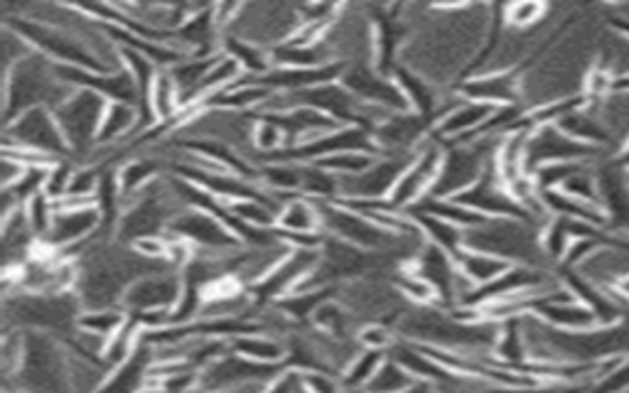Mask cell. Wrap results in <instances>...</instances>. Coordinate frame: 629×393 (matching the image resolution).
Returning a JSON list of instances; mask_svg holds the SVG:
<instances>
[{
    "instance_id": "obj_1",
    "label": "cell",
    "mask_w": 629,
    "mask_h": 393,
    "mask_svg": "<svg viewBox=\"0 0 629 393\" xmlns=\"http://www.w3.org/2000/svg\"><path fill=\"white\" fill-rule=\"evenodd\" d=\"M77 89L59 81L55 62L32 52L20 65L3 74V116L6 125L32 109L57 111Z\"/></svg>"
},
{
    "instance_id": "obj_2",
    "label": "cell",
    "mask_w": 629,
    "mask_h": 393,
    "mask_svg": "<svg viewBox=\"0 0 629 393\" xmlns=\"http://www.w3.org/2000/svg\"><path fill=\"white\" fill-rule=\"evenodd\" d=\"M465 249L489 253L511 265L546 269L549 259L541 249V227L524 219H487L470 231H465Z\"/></svg>"
},
{
    "instance_id": "obj_3",
    "label": "cell",
    "mask_w": 629,
    "mask_h": 393,
    "mask_svg": "<svg viewBox=\"0 0 629 393\" xmlns=\"http://www.w3.org/2000/svg\"><path fill=\"white\" fill-rule=\"evenodd\" d=\"M502 138H473L445 145L443 165L429 199H455L467 193L495 165V155Z\"/></svg>"
},
{
    "instance_id": "obj_4",
    "label": "cell",
    "mask_w": 629,
    "mask_h": 393,
    "mask_svg": "<svg viewBox=\"0 0 629 393\" xmlns=\"http://www.w3.org/2000/svg\"><path fill=\"white\" fill-rule=\"evenodd\" d=\"M3 25L15 30V33L32 47V52L47 57L50 62H55V65L79 67L89 72H111L99 57H96V52L87 45V42L64 33L59 28H52L47 23H40V20H32L25 15L6 18Z\"/></svg>"
},
{
    "instance_id": "obj_5",
    "label": "cell",
    "mask_w": 629,
    "mask_h": 393,
    "mask_svg": "<svg viewBox=\"0 0 629 393\" xmlns=\"http://www.w3.org/2000/svg\"><path fill=\"white\" fill-rule=\"evenodd\" d=\"M319 211H323V231L329 237H337L351 247L371 253H389L397 249H406L411 256H415L425 243H411L391 237L383 229H379L369 217L359 215V211L349 209L343 201H319Z\"/></svg>"
},
{
    "instance_id": "obj_6",
    "label": "cell",
    "mask_w": 629,
    "mask_h": 393,
    "mask_svg": "<svg viewBox=\"0 0 629 393\" xmlns=\"http://www.w3.org/2000/svg\"><path fill=\"white\" fill-rule=\"evenodd\" d=\"M106 106H109V101L99 94L77 89L55 111L59 129L69 143L72 157H89L96 151V135H99Z\"/></svg>"
},
{
    "instance_id": "obj_7",
    "label": "cell",
    "mask_w": 629,
    "mask_h": 393,
    "mask_svg": "<svg viewBox=\"0 0 629 393\" xmlns=\"http://www.w3.org/2000/svg\"><path fill=\"white\" fill-rule=\"evenodd\" d=\"M3 148H23V151L40 153L52 157V161H67V157H72L69 143L59 129L57 116L50 109H32L13 123H8Z\"/></svg>"
},
{
    "instance_id": "obj_8",
    "label": "cell",
    "mask_w": 629,
    "mask_h": 393,
    "mask_svg": "<svg viewBox=\"0 0 629 393\" xmlns=\"http://www.w3.org/2000/svg\"><path fill=\"white\" fill-rule=\"evenodd\" d=\"M443 155L445 145L435 141V138H429V141L419 148V153H415L413 163L406 167V173L401 175L397 187H393L391 197L387 199L389 205L399 211H411L421 207L423 201L431 197V189L435 179H438Z\"/></svg>"
},
{
    "instance_id": "obj_9",
    "label": "cell",
    "mask_w": 629,
    "mask_h": 393,
    "mask_svg": "<svg viewBox=\"0 0 629 393\" xmlns=\"http://www.w3.org/2000/svg\"><path fill=\"white\" fill-rule=\"evenodd\" d=\"M413 157L415 153H381L361 175L339 177V201H387Z\"/></svg>"
},
{
    "instance_id": "obj_10",
    "label": "cell",
    "mask_w": 629,
    "mask_h": 393,
    "mask_svg": "<svg viewBox=\"0 0 629 393\" xmlns=\"http://www.w3.org/2000/svg\"><path fill=\"white\" fill-rule=\"evenodd\" d=\"M281 369L283 367L259 364V361L227 352L221 359H217L215 364L199 371V389L207 393H231L251 384L269 386L271 381L281 374Z\"/></svg>"
},
{
    "instance_id": "obj_11",
    "label": "cell",
    "mask_w": 629,
    "mask_h": 393,
    "mask_svg": "<svg viewBox=\"0 0 629 393\" xmlns=\"http://www.w3.org/2000/svg\"><path fill=\"white\" fill-rule=\"evenodd\" d=\"M603 151L575 141L563 133L558 125H539L531 131L527 145V173L534 175L539 167L549 163H593Z\"/></svg>"
},
{
    "instance_id": "obj_12",
    "label": "cell",
    "mask_w": 629,
    "mask_h": 393,
    "mask_svg": "<svg viewBox=\"0 0 629 393\" xmlns=\"http://www.w3.org/2000/svg\"><path fill=\"white\" fill-rule=\"evenodd\" d=\"M343 87L349 89L355 97L371 106V109L387 111V113H409L411 103L406 94L399 87V81L393 77H383L371 65L347 67L343 74Z\"/></svg>"
},
{
    "instance_id": "obj_13",
    "label": "cell",
    "mask_w": 629,
    "mask_h": 393,
    "mask_svg": "<svg viewBox=\"0 0 629 393\" xmlns=\"http://www.w3.org/2000/svg\"><path fill=\"white\" fill-rule=\"evenodd\" d=\"M167 231L175 233L180 239H185L195 247V251L202 253H229L234 249L243 247V243L237 239V233L224 225V221L199 209L177 211L175 219L170 221Z\"/></svg>"
},
{
    "instance_id": "obj_14",
    "label": "cell",
    "mask_w": 629,
    "mask_h": 393,
    "mask_svg": "<svg viewBox=\"0 0 629 393\" xmlns=\"http://www.w3.org/2000/svg\"><path fill=\"white\" fill-rule=\"evenodd\" d=\"M319 263V249H293L283 263L275 269L269 279L253 285L249 291L256 305H275L283 297L297 293V288L305 283L307 275L315 271Z\"/></svg>"
},
{
    "instance_id": "obj_15",
    "label": "cell",
    "mask_w": 629,
    "mask_h": 393,
    "mask_svg": "<svg viewBox=\"0 0 629 393\" xmlns=\"http://www.w3.org/2000/svg\"><path fill=\"white\" fill-rule=\"evenodd\" d=\"M99 231H104V217L96 205L57 209V217L42 243L69 256V253L79 251L84 243L99 237Z\"/></svg>"
},
{
    "instance_id": "obj_16",
    "label": "cell",
    "mask_w": 629,
    "mask_h": 393,
    "mask_svg": "<svg viewBox=\"0 0 629 393\" xmlns=\"http://www.w3.org/2000/svg\"><path fill=\"white\" fill-rule=\"evenodd\" d=\"M183 293V273L173 269H160L143 275L123 295L126 313H153L173 310Z\"/></svg>"
},
{
    "instance_id": "obj_17",
    "label": "cell",
    "mask_w": 629,
    "mask_h": 393,
    "mask_svg": "<svg viewBox=\"0 0 629 393\" xmlns=\"http://www.w3.org/2000/svg\"><path fill=\"white\" fill-rule=\"evenodd\" d=\"M455 201L470 207L477 215H482L487 219H524L531 221L524 209L519 207V201L509 195V189L499 183L495 175V165L487 170V175L479 179L477 185H473L467 193L460 197H455ZM534 225V221H531Z\"/></svg>"
},
{
    "instance_id": "obj_18",
    "label": "cell",
    "mask_w": 629,
    "mask_h": 393,
    "mask_svg": "<svg viewBox=\"0 0 629 393\" xmlns=\"http://www.w3.org/2000/svg\"><path fill=\"white\" fill-rule=\"evenodd\" d=\"M465 101H479L489 106H519L521 99V79L517 72L499 74H477V77L463 79L453 89Z\"/></svg>"
},
{
    "instance_id": "obj_19",
    "label": "cell",
    "mask_w": 629,
    "mask_h": 393,
    "mask_svg": "<svg viewBox=\"0 0 629 393\" xmlns=\"http://www.w3.org/2000/svg\"><path fill=\"white\" fill-rule=\"evenodd\" d=\"M413 269L415 273L421 275L423 281H429L435 293L441 297V307L445 310H453L455 307V279H457V263L455 256L451 253H445L438 247H431V243H425V247L415 253L411 263H403Z\"/></svg>"
},
{
    "instance_id": "obj_20",
    "label": "cell",
    "mask_w": 629,
    "mask_h": 393,
    "mask_svg": "<svg viewBox=\"0 0 629 393\" xmlns=\"http://www.w3.org/2000/svg\"><path fill=\"white\" fill-rule=\"evenodd\" d=\"M495 111H497V106L463 99L451 113L443 116L438 125L433 129L431 138H435V141L443 143V145L470 141V138H477L479 131L485 129L487 121L492 119Z\"/></svg>"
},
{
    "instance_id": "obj_21",
    "label": "cell",
    "mask_w": 629,
    "mask_h": 393,
    "mask_svg": "<svg viewBox=\"0 0 629 393\" xmlns=\"http://www.w3.org/2000/svg\"><path fill=\"white\" fill-rule=\"evenodd\" d=\"M141 131H143V119L138 106L109 101L99 135H96V148H119L126 141H133V135H138Z\"/></svg>"
},
{
    "instance_id": "obj_22",
    "label": "cell",
    "mask_w": 629,
    "mask_h": 393,
    "mask_svg": "<svg viewBox=\"0 0 629 393\" xmlns=\"http://www.w3.org/2000/svg\"><path fill=\"white\" fill-rule=\"evenodd\" d=\"M148 111H151L153 123L173 125L177 131L180 116H183V94H180L177 81L170 69L158 72L151 89V99H148Z\"/></svg>"
},
{
    "instance_id": "obj_23",
    "label": "cell",
    "mask_w": 629,
    "mask_h": 393,
    "mask_svg": "<svg viewBox=\"0 0 629 393\" xmlns=\"http://www.w3.org/2000/svg\"><path fill=\"white\" fill-rule=\"evenodd\" d=\"M155 179H160V161L155 155H131L126 157L121 167H116V183L126 201H131L143 193L145 187H151Z\"/></svg>"
},
{
    "instance_id": "obj_24",
    "label": "cell",
    "mask_w": 629,
    "mask_h": 393,
    "mask_svg": "<svg viewBox=\"0 0 629 393\" xmlns=\"http://www.w3.org/2000/svg\"><path fill=\"white\" fill-rule=\"evenodd\" d=\"M151 367H153V349L141 342V349H138L123 367L111 371L99 393H138L148 381V371H151Z\"/></svg>"
},
{
    "instance_id": "obj_25",
    "label": "cell",
    "mask_w": 629,
    "mask_h": 393,
    "mask_svg": "<svg viewBox=\"0 0 629 393\" xmlns=\"http://www.w3.org/2000/svg\"><path fill=\"white\" fill-rule=\"evenodd\" d=\"M275 229L285 233H323V211L319 201L311 197H291L279 211Z\"/></svg>"
},
{
    "instance_id": "obj_26",
    "label": "cell",
    "mask_w": 629,
    "mask_h": 393,
    "mask_svg": "<svg viewBox=\"0 0 629 393\" xmlns=\"http://www.w3.org/2000/svg\"><path fill=\"white\" fill-rule=\"evenodd\" d=\"M231 352L239 354V357H247L251 361H259V364L285 367L288 342L283 337L253 332V335L234 337L231 339Z\"/></svg>"
},
{
    "instance_id": "obj_27",
    "label": "cell",
    "mask_w": 629,
    "mask_h": 393,
    "mask_svg": "<svg viewBox=\"0 0 629 393\" xmlns=\"http://www.w3.org/2000/svg\"><path fill=\"white\" fill-rule=\"evenodd\" d=\"M411 217L419 225L425 243H431V247H438L445 253H451V256H457L465 249V231L451 225V221L429 215L423 209H411Z\"/></svg>"
},
{
    "instance_id": "obj_28",
    "label": "cell",
    "mask_w": 629,
    "mask_h": 393,
    "mask_svg": "<svg viewBox=\"0 0 629 393\" xmlns=\"http://www.w3.org/2000/svg\"><path fill=\"white\" fill-rule=\"evenodd\" d=\"M219 52L239 62L243 77H263V74H269L273 69L269 50L253 45V42H247L237 35L224 33Z\"/></svg>"
},
{
    "instance_id": "obj_29",
    "label": "cell",
    "mask_w": 629,
    "mask_h": 393,
    "mask_svg": "<svg viewBox=\"0 0 629 393\" xmlns=\"http://www.w3.org/2000/svg\"><path fill=\"white\" fill-rule=\"evenodd\" d=\"M455 263H457V271H460L465 279L475 285V288H485V285L497 281L499 275L509 271V265H511L502 259L489 256V253H479L470 249H463L460 253H457Z\"/></svg>"
},
{
    "instance_id": "obj_30",
    "label": "cell",
    "mask_w": 629,
    "mask_h": 393,
    "mask_svg": "<svg viewBox=\"0 0 629 393\" xmlns=\"http://www.w3.org/2000/svg\"><path fill=\"white\" fill-rule=\"evenodd\" d=\"M128 323V313L123 307H99V310H82L77 329L84 335H94L109 342L113 335H119Z\"/></svg>"
},
{
    "instance_id": "obj_31",
    "label": "cell",
    "mask_w": 629,
    "mask_h": 393,
    "mask_svg": "<svg viewBox=\"0 0 629 393\" xmlns=\"http://www.w3.org/2000/svg\"><path fill=\"white\" fill-rule=\"evenodd\" d=\"M391 283L403 301L413 303V307H433V305L441 307V297L435 293L433 285L429 281H423L419 273L409 269V265H401Z\"/></svg>"
},
{
    "instance_id": "obj_32",
    "label": "cell",
    "mask_w": 629,
    "mask_h": 393,
    "mask_svg": "<svg viewBox=\"0 0 629 393\" xmlns=\"http://www.w3.org/2000/svg\"><path fill=\"white\" fill-rule=\"evenodd\" d=\"M387 352H375V349H359V354L351 359V364L345 369V374L339 376L343 386L347 391H365L371 379L379 371V367L387 361Z\"/></svg>"
},
{
    "instance_id": "obj_33",
    "label": "cell",
    "mask_w": 629,
    "mask_h": 393,
    "mask_svg": "<svg viewBox=\"0 0 629 393\" xmlns=\"http://www.w3.org/2000/svg\"><path fill=\"white\" fill-rule=\"evenodd\" d=\"M141 342H143V332L131 323V317H128V323H126V327L121 329V332L113 335L109 342H106L104 354H101L104 364L109 367L111 371L123 367L126 361L131 359L138 352V349H141Z\"/></svg>"
},
{
    "instance_id": "obj_34",
    "label": "cell",
    "mask_w": 629,
    "mask_h": 393,
    "mask_svg": "<svg viewBox=\"0 0 629 393\" xmlns=\"http://www.w3.org/2000/svg\"><path fill=\"white\" fill-rule=\"evenodd\" d=\"M415 209H423V211H429V215H435L445 221H451V225H455L457 229H463V231H470V229L485 225L487 221V217L477 215V211L460 205V201H455V199H425L423 205L415 207Z\"/></svg>"
},
{
    "instance_id": "obj_35",
    "label": "cell",
    "mask_w": 629,
    "mask_h": 393,
    "mask_svg": "<svg viewBox=\"0 0 629 393\" xmlns=\"http://www.w3.org/2000/svg\"><path fill=\"white\" fill-rule=\"evenodd\" d=\"M415 384H419V381L413 379V374L406 367H401L397 359L387 357V361L379 367L375 379H371V384L365 391L367 393H406Z\"/></svg>"
},
{
    "instance_id": "obj_36",
    "label": "cell",
    "mask_w": 629,
    "mask_h": 393,
    "mask_svg": "<svg viewBox=\"0 0 629 393\" xmlns=\"http://www.w3.org/2000/svg\"><path fill=\"white\" fill-rule=\"evenodd\" d=\"M227 207L234 217L253 229H275V221H279V209L261 199H237L229 201Z\"/></svg>"
},
{
    "instance_id": "obj_37",
    "label": "cell",
    "mask_w": 629,
    "mask_h": 393,
    "mask_svg": "<svg viewBox=\"0 0 629 393\" xmlns=\"http://www.w3.org/2000/svg\"><path fill=\"white\" fill-rule=\"evenodd\" d=\"M285 148H288L285 135L279 125L259 116V123H256V131H253V155H259L263 157V163H269L275 155L283 153Z\"/></svg>"
},
{
    "instance_id": "obj_38",
    "label": "cell",
    "mask_w": 629,
    "mask_h": 393,
    "mask_svg": "<svg viewBox=\"0 0 629 393\" xmlns=\"http://www.w3.org/2000/svg\"><path fill=\"white\" fill-rule=\"evenodd\" d=\"M381 153H339L333 157H325V161H319L317 165H323L329 173L337 175V177H357L369 170L371 165L377 163V157Z\"/></svg>"
},
{
    "instance_id": "obj_39",
    "label": "cell",
    "mask_w": 629,
    "mask_h": 393,
    "mask_svg": "<svg viewBox=\"0 0 629 393\" xmlns=\"http://www.w3.org/2000/svg\"><path fill=\"white\" fill-rule=\"evenodd\" d=\"M25 215L32 227V233H35L37 241H42L50 233L52 221L57 217V201L50 199L45 193H40L25 205Z\"/></svg>"
},
{
    "instance_id": "obj_40",
    "label": "cell",
    "mask_w": 629,
    "mask_h": 393,
    "mask_svg": "<svg viewBox=\"0 0 629 393\" xmlns=\"http://www.w3.org/2000/svg\"><path fill=\"white\" fill-rule=\"evenodd\" d=\"M549 6L543 3H511L505 6V20L511 30H521V33H529V30H536L543 20H546Z\"/></svg>"
},
{
    "instance_id": "obj_41",
    "label": "cell",
    "mask_w": 629,
    "mask_h": 393,
    "mask_svg": "<svg viewBox=\"0 0 629 393\" xmlns=\"http://www.w3.org/2000/svg\"><path fill=\"white\" fill-rule=\"evenodd\" d=\"M399 332L383 323H367L359 327L357 342L361 349H375V352H391L393 345L399 342Z\"/></svg>"
},
{
    "instance_id": "obj_42",
    "label": "cell",
    "mask_w": 629,
    "mask_h": 393,
    "mask_svg": "<svg viewBox=\"0 0 629 393\" xmlns=\"http://www.w3.org/2000/svg\"><path fill=\"white\" fill-rule=\"evenodd\" d=\"M74 170H77V163H74L72 157H67V161H57L55 165H50L47 179H45V195L50 199L59 201V199L67 197Z\"/></svg>"
},
{
    "instance_id": "obj_43",
    "label": "cell",
    "mask_w": 629,
    "mask_h": 393,
    "mask_svg": "<svg viewBox=\"0 0 629 393\" xmlns=\"http://www.w3.org/2000/svg\"><path fill=\"white\" fill-rule=\"evenodd\" d=\"M128 247H131L138 256L145 259V261L167 265L165 263V256H167V237L165 233H155V237H141V239H135L133 243H128Z\"/></svg>"
},
{
    "instance_id": "obj_44",
    "label": "cell",
    "mask_w": 629,
    "mask_h": 393,
    "mask_svg": "<svg viewBox=\"0 0 629 393\" xmlns=\"http://www.w3.org/2000/svg\"><path fill=\"white\" fill-rule=\"evenodd\" d=\"M263 393H307V374L283 367L281 374L263 389Z\"/></svg>"
},
{
    "instance_id": "obj_45",
    "label": "cell",
    "mask_w": 629,
    "mask_h": 393,
    "mask_svg": "<svg viewBox=\"0 0 629 393\" xmlns=\"http://www.w3.org/2000/svg\"><path fill=\"white\" fill-rule=\"evenodd\" d=\"M23 173H25V165H20L15 157L3 155V170H0V183H3V189L13 187Z\"/></svg>"
},
{
    "instance_id": "obj_46",
    "label": "cell",
    "mask_w": 629,
    "mask_h": 393,
    "mask_svg": "<svg viewBox=\"0 0 629 393\" xmlns=\"http://www.w3.org/2000/svg\"><path fill=\"white\" fill-rule=\"evenodd\" d=\"M612 291H615V295L620 297V301L625 303V307L629 310V275H622V279L612 285Z\"/></svg>"
},
{
    "instance_id": "obj_47",
    "label": "cell",
    "mask_w": 629,
    "mask_h": 393,
    "mask_svg": "<svg viewBox=\"0 0 629 393\" xmlns=\"http://www.w3.org/2000/svg\"><path fill=\"white\" fill-rule=\"evenodd\" d=\"M192 393H207V391H202V389H197V391H192Z\"/></svg>"
},
{
    "instance_id": "obj_48",
    "label": "cell",
    "mask_w": 629,
    "mask_h": 393,
    "mask_svg": "<svg viewBox=\"0 0 629 393\" xmlns=\"http://www.w3.org/2000/svg\"><path fill=\"white\" fill-rule=\"evenodd\" d=\"M6 393H20V391H6Z\"/></svg>"
}]
</instances>
